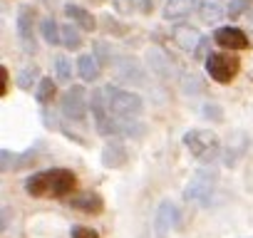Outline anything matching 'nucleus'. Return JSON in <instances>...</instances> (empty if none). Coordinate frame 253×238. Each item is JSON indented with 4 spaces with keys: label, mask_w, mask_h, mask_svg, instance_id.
Here are the masks:
<instances>
[{
    "label": "nucleus",
    "mask_w": 253,
    "mask_h": 238,
    "mask_svg": "<svg viewBox=\"0 0 253 238\" xmlns=\"http://www.w3.org/2000/svg\"><path fill=\"white\" fill-rule=\"evenodd\" d=\"M77 189V176L70 169L55 166L30 174L25 179V194L33 198H70Z\"/></svg>",
    "instance_id": "f257e3e1"
},
{
    "label": "nucleus",
    "mask_w": 253,
    "mask_h": 238,
    "mask_svg": "<svg viewBox=\"0 0 253 238\" xmlns=\"http://www.w3.org/2000/svg\"><path fill=\"white\" fill-rule=\"evenodd\" d=\"M104 92V102L109 107V112L119 119H137L144 114V99L139 94H134L132 89H122V87H114V84H107L102 87Z\"/></svg>",
    "instance_id": "f03ea898"
},
{
    "label": "nucleus",
    "mask_w": 253,
    "mask_h": 238,
    "mask_svg": "<svg viewBox=\"0 0 253 238\" xmlns=\"http://www.w3.org/2000/svg\"><path fill=\"white\" fill-rule=\"evenodd\" d=\"M184 147H186V152L196 159V161H201V164H213L218 157H221V139L211 132V129H201V127H196V129H189L186 134H184Z\"/></svg>",
    "instance_id": "7ed1b4c3"
},
{
    "label": "nucleus",
    "mask_w": 253,
    "mask_h": 238,
    "mask_svg": "<svg viewBox=\"0 0 253 238\" xmlns=\"http://www.w3.org/2000/svg\"><path fill=\"white\" fill-rule=\"evenodd\" d=\"M216 184H218V171L211 169L209 164H204L201 169H196L186 186H184V201L186 203H196V206H206L216 191Z\"/></svg>",
    "instance_id": "20e7f679"
},
{
    "label": "nucleus",
    "mask_w": 253,
    "mask_h": 238,
    "mask_svg": "<svg viewBox=\"0 0 253 238\" xmlns=\"http://www.w3.org/2000/svg\"><path fill=\"white\" fill-rule=\"evenodd\" d=\"M206 65V75L218 82V84H231L233 77L241 72V60L236 55H231L228 50L223 52H209V57L204 60Z\"/></svg>",
    "instance_id": "39448f33"
},
{
    "label": "nucleus",
    "mask_w": 253,
    "mask_h": 238,
    "mask_svg": "<svg viewBox=\"0 0 253 238\" xmlns=\"http://www.w3.org/2000/svg\"><path fill=\"white\" fill-rule=\"evenodd\" d=\"M60 109L65 114V119L70 122H84V117L89 112V97L84 92L82 84H70L62 94V102H60Z\"/></svg>",
    "instance_id": "423d86ee"
},
{
    "label": "nucleus",
    "mask_w": 253,
    "mask_h": 238,
    "mask_svg": "<svg viewBox=\"0 0 253 238\" xmlns=\"http://www.w3.org/2000/svg\"><path fill=\"white\" fill-rule=\"evenodd\" d=\"M112 70H114V77L119 82H124V84H134V87H144L147 84V70H144V65L137 57L117 55L114 62H112Z\"/></svg>",
    "instance_id": "0eeeda50"
},
{
    "label": "nucleus",
    "mask_w": 253,
    "mask_h": 238,
    "mask_svg": "<svg viewBox=\"0 0 253 238\" xmlns=\"http://www.w3.org/2000/svg\"><path fill=\"white\" fill-rule=\"evenodd\" d=\"M248 149H251V137H248V132H243V129H233V132L228 134V139H226L223 152H221V161H223V166H226V169L238 166V161L248 154Z\"/></svg>",
    "instance_id": "6e6552de"
},
{
    "label": "nucleus",
    "mask_w": 253,
    "mask_h": 238,
    "mask_svg": "<svg viewBox=\"0 0 253 238\" xmlns=\"http://www.w3.org/2000/svg\"><path fill=\"white\" fill-rule=\"evenodd\" d=\"M15 33H18V40L23 45V50L28 55H35L38 52V42H35V10L30 5H23L18 10V18H15Z\"/></svg>",
    "instance_id": "1a4fd4ad"
},
{
    "label": "nucleus",
    "mask_w": 253,
    "mask_h": 238,
    "mask_svg": "<svg viewBox=\"0 0 253 238\" xmlns=\"http://www.w3.org/2000/svg\"><path fill=\"white\" fill-rule=\"evenodd\" d=\"M99 161L104 169H122L129 161V149L122 142V137H109V142L102 147V154H99Z\"/></svg>",
    "instance_id": "9d476101"
},
{
    "label": "nucleus",
    "mask_w": 253,
    "mask_h": 238,
    "mask_svg": "<svg viewBox=\"0 0 253 238\" xmlns=\"http://www.w3.org/2000/svg\"><path fill=\"white\" fill-rule=\"evenodd\" d=\"M213 40H216L218 47H223V50H233V52H241V50H248V47H251L248 35H246L241 28H233V25L216 28V30H213Z\"/></svg>",
    "instance_id": "9b49d317"
},
{
    "label": "nucleus",
    "mask_w": 253,
    "mask_h": 238,
    "mask_svg": "<svg viewBox=\"0 0 253 238\" xmlns=\"http://www.w3.org/2000/svg\"><path fill=\"white\" fill-rule=\"evenodd\" d=\"M179 221V208L171 201H162L154 211V233L157 238H169V233L176 228Z\"/></svg>",
    "instance_id": "f8f14e48"
},
{
    "label": "nucleus",
    "mask_w": 253,
    "mask_h": 238,
    "mask_svg": "<svg viewBox=\"0 0 253 238\" xmlns=\"http://www.w3.org/2000/svg\"><path fill=\"white\" fill-rule=\"evenodd\" d=\"M171 38H174V42H176L179 50L191 52V55L199 50V45H201V40H204V35H201L194 25H186V23H176V25L171 28Z\"/></svg>",
    "instance_id": "ddd939ff"
},
{
    "label": "nucleus",
    "mask_w": 253,
    "mask_h": 238,
    "mask_svg": "<svg viewBox=\"0 0 253 238\" xmlns=\"http://www.w3.org/2000/svg\"><path fill=\"white\" fill-rule=\"evenodd\" d=\"M75 211L84 213V216H99L104 211V198L97 191H82V194H72L67 201Z\"/></svg>",
    "instance_id": "4468645a"
},
{
    "label": "nucleus",
    "mask_w": 253,
    "mask_h": 238,
    "mask_svg": "<svg viewBox=\"0 0 253 238\" xmlns=\"http://www.w3.org/2000/svg\"><path fill=\"white\" fill-rule=\"evenodd\" d=\"M38 152H45V142H35L28 152H20V154H13L10 149H3V171H10V169H15V171H20L23 166H28V164H33L35 161V157H38Z\"/></svg>",
    "instance_id": "2eb2a0df"
},
{
    "label": "nucleus",
    "mask_w": 253,
    "mask_h": 238,
    "mask_svg": "<svg viewBox=\"0 0 253 238\" xmlns=\"http://www.w3.org/2000/svg\"><path fill=\"white\" fill-rule=\"evenodd\" d=\"M199 5V0H164V8H162V15L164 20L169 23H184L194 8Z\"/></svg>",
    "instance_id": "dca6fc26"
},
{
    "label": "nucleus",
    "mask_w": 253,
    "mask_h": 238,
    "mask_svg": "<svg viewBox=\"0 0 253 238\" xmlns=\"http://www.w3.org/2000/svg\"><path fill=\"white\" fill-rule=\"evenodd\" d=\"M147 60H149V67H152V72H154L159 79H174V75H176V67H174L171 57H169V55H164L159 47H152V50L147 52Z\"/></svg>",
    "instance_id": "f3484780"
},
{
    "label": "nucleus",
    "mask_w": 253,
    "mask_h": 238,
    "mask_svg": "<svg viewBox=\"0 0 253 238\" xmlns=\"http://www.w3.org/2000/svg\"><path fill=\"white\" fill-rule=\"evenodd\" d=\"M199 18L206 23V25H218L226 15H228V8L223 0H199Z\"/></svg>",
    "instance_id": "a211bd4d"
},
{
    "label": "nucleus",
    "mask_w": 253,
    "mask_h": 238,
    "mask_svg": "<svg viewBox=\"0 0 253 238\" xmlns=\"http://www.w3.org/2000/svg\"><path fill=\"white\" fill-rule=\"evenodd\" d=\"M65 15H67L77 28H82L84 33H94V28L99 25V23L94 20V15H92L87 8H82V5H72V3H67V5H65Z\"/></svg>",
    "instance_id": "6ab92c4d"
},
{
    "label": "nucleus",
    "mask_w": 253,
    "mask_h": 238,
    "mask_svg": "<svg viewBox=\"0 0 253 238\" xmlns=\"http://www.w3.org/2000/svg\"><path fill=\"white\" fill-rule=\"evenodd\" d=\"M77 75H80L84 82H97V79H99V75H102V62L94 57V52L77 57Z\"/></svg>",
    "instance_id": "aec40b11"
},
{
    "label": "nucleus",
    "mask_w": 253,
    "mask_h": 238,
    "mask_svg": "<svg viewBox=\"0 0 253 238\" xmlns=\"http://www.w3.org/2000/svg\"><path fill=\"white\" fill-rule=\"evenodd\" d=\"M57 97V82L55 77H42L38 84H35V99L42 104V107H50Z\"/></svg>",
    "instance_id": "412c9836"
},
{
    "label": "nucleus",
    "mask_w": 253,
    "mask_h": 238,
    "mask_svg": "<svg viewBox=\"0 0 253 238\" xmlns=\"http://www.w3.org/2000/svg\"><path fill=\"white\" fill-rule=\"evenodd\" d=\"M42 79V75H40V67L33 62V65H28V67H23L20 72H18V77H15V84L20 87V89H33V84L35 82H40Z\"/></svg>",
    "instance_id": "4be33fe9"
},
{
    "label": "nucleus",
    "mask_w": 253,
    "mask_h": 238,
    "mask_svg": "<svg viewBox=\"0 0 253 238\" xmlns=\"http://www.w3.org/2000/svg\"><path fill=\"white\" fill-rule=\"evenodd\" d=\"M40 30H42V38H45V42L47 45H62V28L52 20V18H45L42 23H40Z\"/></svg>",
    "instance_id": "5701e85b"
},
{
    "label": "nucleus",
    "mask_w": 253,
    "mask_h": 238,
    "mask_svg": "<svg viewBox=\"0 0 253 238\" xmlns=\"http://www.w3.org/2000/svg\"><path fill=\"white\" fill-rule=\"evenodd\" d=\"M82 28H77L75 23H67V25H62V45L67 47V50H77V47H82V33H80Z\"/></svg>",
    "instance_id": "b1692460"
},
{
    "label": "nucleus",
    "mask_w": 253,
    "mask_h": 238,
    "mask_svg": "<svg viewBox=\"0 0 253 238\" xmlns=\"http://www.w3.org/2000/svg\"><path fill=\"white\" fill-rule=\"evenodd\" d=\"M147 134V127L144 122L137 117V119H122V137H129V139H142Z\"/></svg>",
    "instance_id": "393cba45"
},
{
    "label": "nucleus",
    "mask_w": 253,
    "mask_h": 238,
    "mask_svg": "<svg viewBox=\"0 0 253 238\" xmlns=\"http://www.w3.org/2000/svg\"><path fill=\"white\" fill-rule=\"evenodd\" d=\"M52 67H55V79L57 82H70V77H72V62L65 55H55L52 57Z\"/></svg>",
    "instance_id": "a878e982"
},
{
    "label": "nucleus",
    "mask_w": 253,
    "mask_h": 238,
    "mask_svg": "<svg viewBox=\"0 0 253 238\" xmlns=\"http://www.w3.org/2000/svg\"><path fill=\"white\" fill-rule=\"evenodd\" d=\"M102 30L107 33V35H114V38H124L126 33H129V28H126V25H122L117 18H112V15H104L102 20Z\"/></svg>",
    "instance_id": "bb28decb"
},
{
    "label": "nucleus",
    "mask_w": 253,
    "mask_h": 238,
    "mask_svg": "<svg viewBox=\"0 0 253 238\" xmlns=\"http://www.w3.org/2000/svg\"><path fill=\"white\" fill-rule=\"evenodd\" d=\"M92 52H94V57L102 62V67H104V65H112V62H114V57L119 55L109 42H94V50H92Z\"/></svg>",
    "instance_id": "cd10ccee"
},
{
    "label": "nucleus",
    "mask_w": 253,
    "mask_h": 238,
    "mask_svg": "<svg viewBox=\"0 0 253 238\" xmlns=\"http://www.w3.org/2000/svg\"><path fill=\"white\" fill-rule=\"evenodd\" d=\"M248 8H251V0H231V3H228V18L236 20L243 13H248Z\"/></svg>",
    "instance_id": "c85d7f7f"
},
{
    "label": "nucleus",
    "mask_w": 253,
    "mask_h": 238,
    "mask_svg": "<svg viewBox=\"0 0 253 238\" xmlns=\"http://www.w3.org/2000/svg\"><path fill=\"white\" fill-rule=\"evenodd\" d=\"M114 10L122 15H132L134 10H139V0H114Z\"/></svg>",
    "instance_id": "c756f323"
},
{
    "label": "nucleus",
    "mask_w": 253,
    "mask_h": 238,
    "mask_svg": "<svg viewBox=\"0 0 253 238\" xmlns=\"http://www.w3.org/2000/svg\"><path fill=\"white\" fill-rule=\"evenodd\" d=\"M204 117L211 119V122H223V109L216 102H206L204 104Z\"/></svg>",
    "instance_id": "7c9ffc66"
},
{
    "label": "nucleus",
    "mask_w": 253,
    "mask_h": 238,
    "mask_svg": "<svg viewBox=\"0 0 253 238\" xmlns=\"http://www.w3.org/2000/svg\"><path fill=\"white\" fill-rule=\"evenodd\" d=\"M70 238H99V233L89 226H72L70 228Z\"/></svg>",
    "instance_id": "2f4dec72"
},
{
    "label": "nucleus",
    "mask_w": 253,
    "mask_h": 238,
    "mask_svg": "<svg viewBox=\"0 0 253 238\" xmlns=\"http://www.w3.org/2000/svg\"><path fill=\"white\" fill-rule=\"evenodd\" d=\"M0 79H3V82H0V94H8V87H10V72H8V67L5 65H0Z\"/></svg>",
    "instance_id": "473e14b6"
},
{
    "label": "nucleus",
    "mask_w": 253,
    "mask_h": 238,
    "mask_svg": "<svg viewBox=\"0 0 253 238\" xmlns=\"http://www.w3.org/2000/svg\"><path fill=\"white\" fill-rule=\"evenodd\" d=\"M154 8H157V0H142V3H139V10H142L144 15H152Z\"/></svg>",
    "instance_id": "72a5a7b5"
},
{
    "label": "nucleus",
    "mask_w": 253,
    "mask_h": 238,
    "mask_svg": "<svg viewBox=\"0 0 253 238\" xmlns=\"http://www.w3.org/2000/svg\"><path fill=\"white\" fill-rule=\"evenodd\" d=\"M246 20H248V30H251V35H253V10H248Z\"/></svg>",
    "instance_id": "f704fd0d"
},
{
    "label": "nucleus",
    "mask_w": 253,
    "mask_h": 238,
    "mask_svg": "<svg viewBox=\"0 0 253 238\" xmlns=\"http://www.w3.org/2000/svg\"><path fill=\"white\" fill-rule=\"evenodd\" d=\"M87 3H94V5H102V3H104V0H87Z\"/></svg>",
    "instance_id": "c9c22d12"
}]
</instances>
